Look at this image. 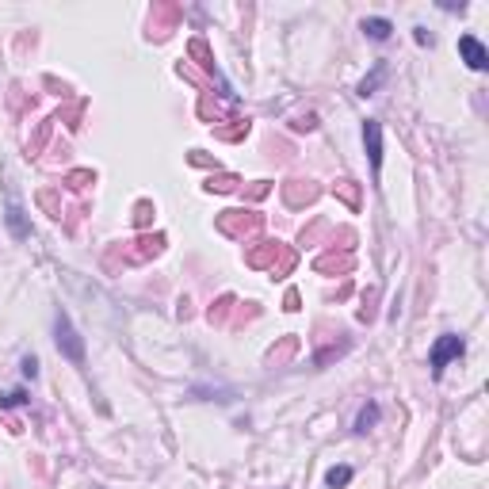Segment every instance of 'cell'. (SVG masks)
Masks as SVG:
<instances>
[{
    "label": "cell",
    "mask_w": 489,
    "mask_h": 489,
    "mask_svg": "<svg viewBox=\"0 0 489 489\" xmlns=\"http://www.w3.org/2000/svg\"><path fill=\"white\" fill-rule=\"evenodd\" d=\"M245 264L257 268V272H272L275 279H283V275L295 272L299 257H295V249L283 245V241H252L249 249H245Z\"/></svg>",
    "instance_id": "obj_1"
},
{
    "label": "cell",
    "mask_w": 489,
    "mask_h": 489,
    "mask_svg": "<svg viewBox=\"0 0 489 489\" xmlns=\"http://www.w3.org/2000/svg\"><path fill=\"white\" fill-rule=\"evenodd\" d=\"M161 249H165V233L134 237V241H126V245H119L115 252H108V264H115V260H123V264H146V260L161 257Z\"/></svg>",
    "instance_id": "obj_2"
},
{
    "label": "cell",
    "mask_w": 489,
    "mask_h": 489,
    "mask_svg": "<svg viewBox=\"0 0 489 489\" xmlns=\"http://www.w3.org/2000/svg\"><path fill=\"white\" fill-rule=\"evenodd\" d=\"M260 226H264V214H260V210L237 207V210H222V214H218V233H226V237H233V241L252 237Z\"/></svg>",
    "instance_id": "obj_3"
},
{
    "label": "cell",
    "mask_w": 489,
    "mask_h": 489,
    "mask_svg": "<svg viewBox=\"0 0 489 489\" xmlns=\"http://www.w3.org/2000/svg\"><path fill=\"white\" fill-rule=\"evenodd\" d=\"M54 340H58V352L69 359V363L84 367V340H81V332L73 329V321H69L66 310H58V314H54Z\"/></svg>",
    "instance_id": "obj_4"
},
{
    "label": "cell",
    "mask_w": 489,
    "mask_h": 489,
    "mask_svg": "<svg viewBox=\"0 0 489 489\" xmlns=\"http://www.w3.org/2000/svg\"><path fill=\"white\" fill-rule=\"evenodd\" d=\"M466 352V340L455 337V332H443V337L432 344V356H428V367H432V379H443V367L451 359H459Z\"/></svg>",
    "instance_id": "obj_5"
},
{
    "label": "cell",
    "mask_w": 489,
    "mask_h": 489,
    "mask_svg": "<svg viewBox=\"0 0 489 489\" xmlns=\"http://www.w3.org/2000/svg\"><path fill=\"white\" fill-rule=\"evenodd\" d=\"M317 195H321V188H317L314 180H287V183H283V203H287V207H295V210L310 207Z\"/></svg>",
    "instance_id": "obj_6"
},
{
    "label": "cell",
    "mask_w": 489,
    "mask_h": 489,
    "mask_svg": "<svg viewBox=\"0 0 489 489\" xmlns=\"http://www.w3.org/2000/svg\"><path fill=\"white\" fill-rule=\"evenodd\" d=\"M180 4H153V16H150V34H157V39H165L168 31H172L176 23H180Z\"/></svg>",
    "instance_id": "obj_7"
},
{
    "label": "cell",
    "mask_w": 489,
    "mask_h": 489,
    "mask_svg": "<svg viewBox=\"0 0 489 489\" xmlns=\"http://www.w3.org/2000/svg\"><path fill=\"white\" fill-rule=\"evenodd\" d=\"M188 54H191V61L207 73V81H218V84H226L222 81V73H218V66H214V54H210V46H207V39H191L188 42Z\"/></svg>",
    "instance_id": "obj_8"
},
{
    "label": "cell",
    "mask_w": 489,
    "mask_h": 489,
    "mask_svg": "<svg viewBox=\"0 0 489 489\" xmlns=\"http://www.w3.org/2000/svg\"><path fill=\"white\" fill-rule=\"evenodd\" d=\"M352 268H356V257L352 252H337V249L314 260V272H321V275H348Z\"/></svg>",
    "instance_id": "obj_9"
},
{
    "label": "cell",
    "mask_w": 489,
    "mask_h": 489,
    "mask_svg": "<svg viewBox=\"0 0 489 489\" xmlns=\"http://www.w3.org/2000/svg\"><path fill=\"white\" fill-rule=\"evenodd\" d=\"M459 54H463V61L474 69V73L489 69V50L481 46L478 39H474V34H463V39H459Z\"/></svg>",
    "instance_id": "obj_10"
},
{
    "label": "cell",
    "mask_w": 489,
    "mask_h": 489,
    "mask_svg": "<svg viewBox=\"0 0 489 489\" xmlns=\"http://www.w3.org/2000/svg\"><path fill=\"white\" fill-rule=\"evenodd\" d=\"M363 146H367L375 176H379V168H382V126H379V119H367L363 123Z\"/></svg>",
    "instance_id": "obj_11"
},
{
    "label": "cell",
    "mask_w": 489,
    "mask_h": 489,
    "mask_svg": "<svg viewBox=\"0 0 489 489\" xmlns=\"http://www.w3.org/2000/svg\"><path fill=\"white\" fill-rule=\"evenodd\" d=\"M4 222H8V230H12V237H16V241H27V237H31V226H27V214H23V207L16 203V195H8Z\"/></svg>",
    "instance_id": "obj_12"
},
{
    "label": "cell",
    "mask_w": 489,
    "mask_h": 489,
    "mask_svg": "<svg viewBox=\"0 0 489 489\" xmlns=\"http://www.w3.org/2000/svg\"><path fill=\"white\" fill-rule=\"evenodd\" d=\"M359 31H363L371 42H390V34H394V23H390V19H382V16H367L363 23H359Z\"/></svg>",
    "instance_id": "obj_13"
},
{
    "label": "cell",
    "mask_w": 489,
    "mask_h": 489,
    "mask_svg": "<svg viewBox=\"0 0 489 489\" xmlns=\"http://www.w3.org/2000/svg\"><path fill=\"white\" fill-rule=\"evenodd\" d=\"M332 195L348 203V210H359V203H363V191H359L356 180H337L332 183Z\"/></svg>",
    "instance_id": "obj_14"
},
{
    "label": "cell",
    "mask_w": 489,
    "mask_h": 489,
    "mask_svg": "<svg viewBox=\"0 0 489 489\" xmlns=\"http://www.w3.org/2000/svg\"><path fill=\"white\" fill-rule=\"evenodd\" d=\"M230 126H214V134L222 141H241L245 134H249V119H226Z\"/></svg>",
    "instance_id": "obj_15"
},
{
    "label": "cell",
    "mask_w": 489,
    "mask_h": 489,
    "mask_svg": "<svg viewBox=\"0 0 489 489\" xmlns=\"http://www.w3.org/2000/svg\"><path fill=\"white\" fill-rule=\"evenodd\" d=\"M199 119H207L210 126H222V123H226V119H222V108L214 103V92H207V96L199 100Z\"/></svg>",
    "instance_id": "obj_16"
},
{
    "label": "cell",
    "mask_w": 489,
    "mask_h": 489,
    "mask_svg": "<svg viewBox=\"0 0 489 489\" xmlns=\"http://www.w3.org/2000/svg\"><path fill=\"white\" fill-rule=\"evenodd\" d=\"M375 424H379V406H375V401H367V406L359 409V417H356V432L363 436V432H371Z\"/></svg>",
    "instance_id": "obj_17"
},
{
    "label": "cell",
    "mask_w": 489,
    "mask_h": 489,
    "mask_svg": "<svg viewBox=\"0 0 489 489\" xmlns=\"http://www.w3.org/2000/svg\"><path fill=\"white\" fill-rule=\"evenodd\" d=\"M237 306V302H233V295H222V299L214 302V306H210V325H226V317H230V310Z\"/></svg>",
    "instance_id": "obj_18"
},
{
    "label": "cell",
    "mask_w": 489,
    "mask_h": 489,
    "mask_svg": "<svg viewBox=\"0 0 489 489\" xmlns=\"http://www.w3.org/2000/svg\"><path fill=\"white\" fill-rule=\"evenodd\" d=\"M237 183H241V180H237L233 172H218V176H210L203 188H207V191H237Z\"/></svg>",
    "instance_id": "obj_19"
},
{
    "label": "cell",
    "mask_w": 489,
    "mask_h": 489,
    "mask_svg": "<svg viewBox=\"0 0 489 489\" xmlns=\"http://www.w3.org/2000/svg\"><path fill=\"white\" fill-rule=\"evenodd\" d=\"M325 481H329L332 489H344L352 481V466H332V470L325 474Z\"/></svg>",
    "instance_id": "obj_20"
},
{
    "label": "cell",
    "mask_w": 489,
    "mask_h": 489,
    "mask_svg": "<svg viewBox=\"0 0 489 489\" xmlns=\"http://www.w3.org/2000/svg\"><path fill=\"white\" fill-rule=\"evenodd\" d=\"M31 394L27 390H8V394H0V409H16V406H27Z\"/></svg>",
    "instance_id": "obj_21"
},
{
    "label": "cell",
    "mask_w": 489,
    "mask_h": 489,
    "mask_svg": "<svg viewBox=\"0 0 489 489\" xmlns=\"http://www.w3.org/2000/svg\"><path fill=\"white\" fill-rule=\"evenodd\" d=\"M382 77H386V66H382V61H379V66H375V73L367 77L363 84H359V96H375V88H379V84H382Z\"/></svg>",
    "instance_id": "obj_22"
},
{
    "label": "cell",
    "mask_w": 489,
    "mask_h": 489,
    "mask_svg": "<svg viewBox=\"0 0 489 489\" xmlns=\"http://www.w3.org/2000/svg\"><path fill=\"white\" fill-rule=\"evenodd\" d=\"M66 183H69L73 191H81V188H88V183H96V172H88V168H77V172L66 176Z\"/></svg>",
    "instance_id": "obj_23"
},
{
    "label": "cell",
    "mask_w": 489,
    "mask_h": 489,
    "mask_svg": "<svg viewBox=\"0 0 489 489\" xmlns=\"http://www.w3.org/2000/svg\"><path fill=\"white\" fill-rule=\"evenodd\" d=\"M150 222H153V203L141 199L138 207H134V226H150Z\"/></svg>",
    "instance_id": "obj_24"
},
{
    "label": "cell",
    "mask_w": 489,
    "mask_h": 489,
    "mask_svg": "<svg viewBox=\"0 0 489 489\" xmlns=\"http://www.w3.org/2000/svg\"><path fill=\"white\" fill-rule=\"evenodd\" d=\"M321 233H329V222H325V218H317V222L310 226V230H302V245H310V241H317V237H321Z\"/></svg>",
    "instance_id": "obj_25"
},
{
    "label": "cell",
    "mask_w": 489,
    "mask_h": 489,
    "mask_svg": "<svg viewBox=\"0 0 489 489\" xmlns=\"http://www.w3.org/2000/svg\"><path fill=\"white\" fill-rule=\"evenodd\" d=\"M290 126H295L299 134H310V130H317V115H310V111H306V115H299Z\"/></svg>",
    "instance_id": "obj_26"
},
{
    "label": "cell",
    "mask_w": 489,
    "mask_h": 489,
    "mask_svg": "<svg viewBox=\"0 0 489 489\" xmlns=\"http://www.w3.org/2000/svg\"><path fill=\"white\" fill-rule=\"evenodd\" d=\"M50 126H54V119H50V123H42V126H39V134H34V141H31V153H39L42 146H46V138H50Z\"/></svg>",
    "instance_id": "obj_27"
},
{
    "label": "cell",
    "mask_w": 489,
    "mask_h": 489,
    "mask_svg": "<svg viewBox=\"0 0 489 489\" xmlns=\"http://www.w3.org/2000/svg\"><path fill=\"white\" fill-rule=\"evenodd\" d=\"M268 191H272V183H268V180H257V183H249V188H245V195H249V199H264Z\"/></svg>",
    "instance_id": "obj_28"
},
{
    "label": "cell",
    "mask_w": 489,
    "mask_h": 489,
    "mask_svg": "<svg viewBox=\"0 0 489 489\" xmlns=\"http://www.w3.org/2000/svg\"><path fill=\"white\" fill-rule=\"evenodd\" d=\"M39 207L50 210V218H61V207L54 203V191H42V195H39Z\"/></svg>",
    "instance_id": "obj_29"
},
{
    "label": "cell",
    "mask_w": 489,
    "mask_h": 489,
    "mask_svg": "<svg viewBox=\"0 0 489 489\" xmlns=\"http://www.w3.org/2000/svg\"><path fill=\"white\" fill-rule=\"evenodd\" d=\"M188 161H191V165H199V168H210V165L218 168V161H210L203 150H191V153H188Z\"/></svg>",
    "instance_id": "obj_30"
},
{
    "label": "cell",
    "mask_w": 489,
    "mask_h": 489,
    "mask_svg": "<svg viewBox=\"0 0 489 489\" xmlns=\"http://www.w3.org/2000/svg\"><path fill=\"white\" fill-rule=\"evenodd\" d=\"M19 371H23V379H39V359L27 356L23 363H19Z\"/></svg>",
    "instance_id": "obj_31"
},
{
    "label": "cell",
    "mask_w": 489,
    "mask_h": 489,
    "mask_svg": "<svg viewBox=\"0 0 489 489\" xmlns=\"http://www.w3.org/2000/svg\"><path fill=\"white\" fill-rule=\"evenodd\" d=\"M413 39L421 42V46H432V42H436V34H432V31H424V27H413Z\"/></svg>",
    "instance_id": "obj_32"
},
{
    "label": "cell",
    "mask_w": 489,
    "mask_h": 489,
    "mask_svg": "<svg viewBox=\"0 0 489 489\" xmlns=\"http://www.w3.org/2000/svg\"><path fill=\"white\" fill-rule=\"evenodd\" d=\"M283 302H287V310L295 314V310H299V290H287V299H283Z\"/></svg>",
    "instance_id": "obj_33"
}]
</instances>
